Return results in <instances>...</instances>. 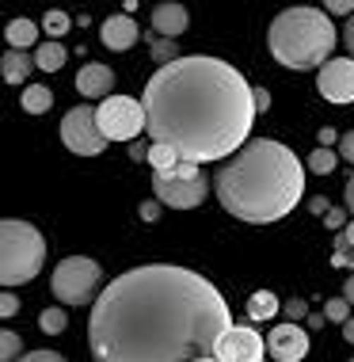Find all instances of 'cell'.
Instances as JSON below:
<instances>
[{"mask_svg": "<svg viewBox=\"0 0 354 362\" xmlns=\"http://www.w3.org/2000/svg\"><path fill=\"white\" fill-rule=\"evenodd\" d=\"M229 328V301L210 279L175 263H145L95 298L88 347L95 362H202Z\"/></svg>", "mask_w": 354, "mask_h": 362, "instance_id": "1", "label": "cell"}, {"mask_svg": "<svg viewBox=\"0 0 354 362\" xmlns=\"http://www.w3.org/2000/svg\"><path fill=\"white\" fill-rule=\"evenodd\" d=\"M145 134L183 164H210L240 153L255 122V88L221 57H179L160 65L141 92Z\"/></svg>", "mask_w": 354, "mask_h": 362, "instance_id": "2", "label": "cell"}, {"mask_svg": "<svg viewBox=\"0 0 354 362\" xmlns=\"http://www.w3.org/2000/svg\"><path fill=\"white\" fill-rule=\"evenodd\" d=\"M218 202L236 221L271 225L282 221L305 194V164L290 145L255 138L213 175Z\"/></svg>", "mask_w": 354, "mask_h": 362, "instance_id": "3", "label": "cell"}, {"mask_svg": "<svg viewBox=\"0 0 354 362\" xmlns=\"http://www.w3.org/2000/svg\"><path fill=\"white\" fill-rule=\"evenodd\" d=\"M336 42H339V35L328 12L324 8H309V4L278 12L267 31V46H271L274 62L297 73L324 69L331 62V54H336Z\"/></svg>", "mask_w": 354, "mask_h": 362, "instance_id": "4", "label": "cell"}, {"mask_svg": "<svg viewBox=\"0 0 354 362\" xmlns=\"http://www.w3.org/2000/svg\"><path fill=\"white\" fill-rule=\"evenodd\" d=\"M46 263V237L31 221L4 218L0 221V282L8 290L38 279Z\"/></svg>", "mask_w": 354, "mask_h": 362, "instance_id": "5", "label": "cell"}, {"mask_svg": "<svg viewBox=\"0 0 354 362\" xmlns=\"http://www.w3.org/2000/svg\"><path fill=\"white\" fill-rule=\"evenodd\" d=\"M100 282H103V267L95 263L92 256H65L61 263L54 267V279H50V290L57 298V305H88L100 298Z\"/></svg>", "mask_w": 354, "mask_h": 362, "instance_id": "6", "label": "cell"}, {"mask_svg": "<svg viewBox=\"0 0 354 362\" xmlns=\"http://www.w3.org/2000/svg\"><path fill=\"white\" fill-rule=\"evenodd\" d=\"M95 122L107 141H137V134L145 130V107L134 95H111L95 107Z\"/></svg>", "mask_w": 354, "mask_h": 362, "instance_id": "7", "label": "cell"}, {"mask_svg": "<svg viewBox=\"0 0 354 362\" xmlns=\"http://www.w3.org/2000/svg\"><path fill=\"white\" fill-rule=\"evenodd\" d=\"M206 191H210V180L199 175H179V172H153V194L160 206L172 210H194L202 206Z\"/></svg>", "mask_w": 354, "mask_h": 362, "instance_id": "8", "label": "cell"}, {"mask_svg": "<svg viewBox=\"0 0 354 362\" xmlns=\"http://www.w3.org/2000/svg\"><path fill=\"white\" fill-rule=\"evenodd\" d=\"M61 141L69 153L76 156H100L107 149V138L95 122V107H73V111L61 119Z\"/></svg>", "mask_w": 354, "mask_h": 362, "instance_id": "9", "label": "cell"}, {"mask_svg": "<svg viewBox=\"0 0 354 362\" xmlns=\"http://www.w3.org/2000/svg\"><path fill=\"white\" fill-rule=\"evenodd\" d=\"M263 355H267V339H259V332L248 325H232L213 351L218 362H263Z\"/></svg>", "mask_w": 354, "mask_h": 362, "instance_id": "10", "label": "cell"}, {"mask_svg": "<svg viewBox=\"0 0 354 362\" xmlns=\"http://www.w3.org/2000/svg\"><path fill=\"white\" fill-rule=\"evenodd\" d=\"M317 92L328 103H354V57H331L317 76Z\"/></svg>", "mask_w": 354, "mask_h": 362, "instance_id": "11", "label": "cell"}, {"mask_svg": "<svg viewBox=\"0 0 354 362\" xmlns=\"http://www.w3.org/2000/svg\"><path fill=\"white\" fill-rule=\"evenodd\" d=\"M267 355L274 362H301L309 355V332L301 325H290V320H282L278 328H271L267 336Z\"/></svg>", "mask_w": 354, "mask_h": 362, "instance_id": "12", "label": "cell"}, {"mask_svg": "<svg viewBox=\"0 0 354 362\" xmlns=\"http://www.w3.org/2000/svg\"><path fill=\"white\" fill-rule=\"evenodd\" d=\"M187 27H191V12H187L183 4H175V0H168V4H156L153 8V35L156 38H179Z\"/></svg>", "mask_w": 354, "mask_h": 362, "instance_id": "13", "label": "cell"}, {"mask_svg": "<svg viewBox=\"0 0 354 362\" xmlns=\"http://www.w3.org/2000/svg\"><path fill=\"white\" fill-rule=\"evenodd\" d=\"M100 38L107 50H130V46H137V38H141V31H137V23L130 16H107L100 23Z\"/></svg>", "mask_w": 354, "mask_h": 362, "instance_id": "14", "label": "cell"}, {"mask_svg": "<svg viewBox=\"0 0 354 362\" xmlns=\"http://www.w3.org/2000/svg\"><path fill=\"white\" fill-rule=\"evenodd\" d=\"M111 88H114V73L100 62H88L76 73V92L88 95V100H111Z\"/></svg>", "mask_w": 354, "mask_h": 362, "instance_id": "15", "label": "cell"}, {"mask_svg": "<svg viewBox=\"0 0 354 362\" xmlns=\"http://www.w3.org/2000/svg\"><path fill=\"white\" fill-rule=\"evenodd\" d=\"M38 27L42 23H35V19H12V23L4 27V38H8V46H12V50H38Z\"/></svg>", "mask_w": 354, "mask_h": 362, "instance_id": "16", "label": "cell"}, {"mask_svg": "<svg viewBox=\"0 0 354 362\" xmlns=\"http://www.w3.org/2000/svg\"><path fill=\"white\" fill-rule=\"evenodd\" d=\"M35 69V54H23V50H8L0 57V76L8 84H27V76Z\"/></svg>", "mask_w": 354, "mask_h": 362, "instance_id": "17", "label": "cell"}, {"mask_svg": "<svg viewBox=\"0 0 354 362\" xmlns=\"http://www.w3.org/2000/svg\"><path fill=\"white\" fill-rule=\"evenodd\" d=\"M65 62H69V50H65L61 42H54V38H46V42L35 50V69H42V73L65 69Z\"/></svg>", "mask_w": 354, "mask_h": 362, "instance_id": "18", "label": "cell"}, {"mask_svg": "<svg viewBox=\"0 0 354 362\" xmlns=\"http://www.w3.org/2000/svg\"><path fill=\"white\" fill-rule=\"evenodd\" d=\"M19 103H23L27 115H46L54 107V92L46 84H27L23 95H19Z\"/></svg>", "mask_w": 354, "mask_h": 362, "instance_id": "19", "label": "cell"}, {"mask_svg": "<svg viewBox=\"0 0 354 362\" xmlns=\"http://www.w3.org/2000/svg\"><path fill=\"white\" fill-rule=\"evenodd\" d=\"M278 309H282V301L274 298L271 290H255L248 298V317L252 320H271V317H278Z\"/></svg>", "mask_w": 354, "mask_h": 362, "instance_id": "20", "label": "cell"}, {"mask_svg": "<svg viewBox=\"0 0 354 362\" xmlns=\"http://www.w3.org/2000/svg\"><path fill=\"white\" fill-rule=\"evenodd\" d=\"M65 325H69L65 305H50V309H42V313H38V332H46V336H61Z\"/></svg>", "mask_w": 354, "mask_h": 362, "instance_id": "21", "label": "cell"}, {"mask_svg": "<svg viewBox=\"0 0 354 362\" xmlns=\"http://www.w3.org/2000/svg\"><path fill=\"white\" fill-rule=\"evenodd\" d=\"M336 164H339V153H336V149H324V145H317V149L309 153V164H305V168L317 172V175H328V172H336Z\"/></svg>", "mask_w": 354, "mask_h": 362, "instance_id": "22", "label": "cell"}, {"mask_svg": "<svg viewBox=\"0 0 354 362\" xmlns=\"http://www.w3.org/2000/svg\"><path fill=\"white\" fill-rule=\"evenodd\" d=\"M149 164H153V172H175L183 160L168 149V145H153V149H149Z\"/></svg>", "mask_w": 354, "mask_h": 362, "instance_id": "23", "label": "cell"}, {"mask_svg": "<svg viewBox=\"0 0 354 362\" xmlns=\"http://www.w3.org/2000/svg\"><path fill=\"white\" fill-rule=\"evenodd\" d=\"M69 27H73V19H69L61 8H54V12H46V16H42V31L50 35V38H61Z\"/></svg>", "mask_w": 354, "mask_h": 362, "instance_id": "24", "label": "cell"}, {"mask_svg": "<svg viewBox=\"0 0 354 362\" xmlns=\"http://www.w3.org/2000/svg\"><path fill=\"white\" fill-rule=\"evenodd\" d=\"M153 62H156V65L179 62V46H175L172 38H156V35H153Z\"/></svg>", "mask_w": 354, "mask_h": 362, "instance_id": "25", "label": "cell"}, {"mask_svg": "<svg viewBox=\"0 0 354 362\" xmlns=\"http://www.w3.org/2000/svg\"><path fill=\"white\" fill-rule=\"evenodd\" d=\"M19 347L23 344H19V336L12 328L0 332V362H19Z\"/></svg>", "mask_w": 354, "mask_h": 362, "instance_id": "26", "label": "cell"}, {"mask_svg": "<svg viewBox=\"0 0 354 362\" xmlns=\"http://www.w3.org/2000/svg\"><path fill=\"white\" fill-rule=\"evenodd\" d=\"M324 317L336 320V325H347V320H350V305H347V298H331L328 305H324Z\"/></svg>", "mask_w": 354, "mask_h": 362, "instance_id": "27", "label": "cell"}, {"mask_svg": "<svg viewBox=\"0 0 354 362\" xmlns=\"http://www.w3.org/2000/svg\"><path fill=\"white\" fill-rule=\"evenodd\" d=\"M305 317H309V305H305L301 298H293L286 305V320H290V325H297V320H305Z\"/></svg>", "mask_w": 354, "mask_h": 362, "instance_id": "28", "label": "cell"}, {"mask_svg": "<svg viewBox=\"0 0 354 362\" xmlns=\"http://www.w3.org/2000/svg\"><path fill=\"white\" fill-rule=\"evenodd\" d=\"M339 156H343L347 164H354V130H347V134L339 138Z\"/></svg>", "mask_w": 354, "mask_h": 362, "instance_id": "29", "label": "cell"}, {"mask_svg": "<svg viewBox=\"0 0 354 362\" xmlns=\"http://www.w3.org/2000/svg\"><path fill=\"white\" fill-rule=\"evenodd\" d=\"M19 362H65L57 351H31V355H23Z\"/></svg>", "mask_w": 354, "mask_h": 362, "instance_id": "30", "label": "cell"}, {"mask_svg": "<svg viewBox=\"0 0 354 362\" xmlns=\"http://www.w3.org/2000/svg\"><path fill=\"white\" fill-rule=\"evenodd\" d=\"M12 313H19V298L16 293H0V317H12Z\"/></svg>", "mask_w": 354, "mask_h": 362, "instance_id": "31", "label": "cell"}, {"mask_svg": "<svg viewBox=\"0 0 354 362\" xmlns=\"http://www.w3.org/2000/svg\"><path fill=\"white\" fill-rule=\"evenodd\" d=\"M324 225H328V229H343V225H347V210H328L324 214Z\"/></svg>", "mask_w": 354, "mask_h": 362, "instance_id": "32", "label": "cell"}, {"mask_svg": "<svg viewBox=\"0 0 354 362\" xmlns=\"http://www.w3.org/2000/svg\"><path fill=\"white\" fill-rule=\"evenodd\" d=\"M324 12H331V16H354V4H350V0H331Z\"/></svg>", "mask_w": 354, "mask_h": 362, "instance_id": "33", "label": "cell"}, {"mask_svg": "<svg viewBox=\"0 0 354 362\" xmlns=\"http://www.w3.org/2000/svg\"><path fill=\"white\" fill-rule=\"evenodd\" d=\"M271 107V92L267 88H255V115H263Z\"/></svg>", "mask_w": 354, "mask_h": 362, "instance_id": "34", "label": "cell"}, {"mask_svg": "<svg viewBox=\"0 0 354 362\" xmlns=\"http://www.w3.org/2000/svg\"><path fill=\"white\" fill-rule=\"evenodd\" d=\"M149 149H153V145L134 141V145H130V160H149Z\"/></svg>", "mask_w": 354, "mask_h": 362, "instance_id": "35", "label": "cell"}, {"mask_svg": "<svg viewBox=\"0 0 354 362\" xmlns=\"http://www.w3.org/2000/svg\"><path fill=\"white\" fill-rule=\"evenodd\" d=\"M160 218V202H145L141 206V221H156Z\"/></svg>", "mask_w": 354, "mask_h": 362, "instance_id": "36", "label": "cell"}, {"mask_svg": "<svg viewBox=\"0 0 354 362\" xmlns=\"http://www.w3.org/2000/svg\"><path fill=\"white\" fill-rule=\"evenodd\" d=\"M309 210H312V214H317V218H320V214H328L331 206H328V199H320V194H317V199L309 202Z\"/></svg>", "mask_w": 354, "mask_h": 362, "instance_id": "37", "label": "cell"}, {"mask_svg": "<svg viewBox=\"0 0 354 362\" xmlns=\"http://www.w3.org/2000/svg\"><path fill=\"white\" fill-rule=\"evenodd\" d=\"M343 298H347V305H354V271L347 275V282H343Z\"/></svg>", "mask_w": 354, "mask_h": 362, "instance_id": "38", "label": "cell"}, {"mask_svg": "<svg viewBox=\"0 0 354 362\" xmlns=\"http://www.w3.org/2000/svg\"><path fill=\"white\" fill-rule=\"evenodd\" d=\"M339 138H343V134H336V130H328V126H324V130H320V145H324V149H328L331 141H339Z\"/></svg>", "mask_w": 354, "mask_h": 362, "instance_id": "39", "label": "cell"}, {"mask_svg": "<svg viewBox=\"0 0 354 362\" xmlns=\"http://www.w3.org/2000/svg\"><path fill=\"white\" fill-rule=\"evenodd\" d=\"M343 42H347V50L354 57V16H350V23H347V31H343Z\"/></svg>", "mask_w": 354, "mask_h": 362, "instance_id": "40", "label": "cell"}, {"mask_svg": "<svg viewBox=\"0 0 354 362\" xmlns=\"http://www.w3.org/2000/svg\"><path fill=\"white\" fill-rule=\"evenodd\" d=\"M339 240H343V244H347V248L354 252V221H350V225H347V229H343V233H339Z\"/></svg>", "mask_w": 354, "mask_h": 362, "instance_id": "41", "label": "cell"}, {"mask_svg": "<svg viewBox=\"0 0 354 362\" xmlns=\"http://www.w3.org/2000/svg\"><path fill=\"white\" fill-rule=\"evenodd\" d=\"M343 199H347V214H354V175H350L347 191H343Z\"/></svg>", "mask_w": 354, "mask_h": 362, "instance_id": "42", "label": "cell"}, {"mask_svg": "<svg viewBox=\"0 0 354 362\" xmlns=\"http://www.w3.org/2000/svg\"><path fill=\"white\" fill-rule=\"evenodd\" d=\"M343 336H347V344H354V317L347 320V325H343Z\"/></svg>", "mask_w": 354, "mask_h": 362, "instance_id": "43", "label": "cell"}, {"mask_svg": "<svg viewBox=\"0 0 354 362\" xmlns=\"http://www.w3.org/2000/svg\"><path fill=\"white\" fill-rule=\"evenodd\" d=\"M202 362H218V358H202Z\"/></svg>", "mask_w": 354, "mask_h": 362, "instance_id": "44", "label": "cell"}, {"mask_svg": "<svg viewBox=\"0 0 354 362\" xmlns=\"http://www.w3.org/2000/svg\"><path fill=\"white\" fill-rule=\"evenodd\" d=\"M350 362H354V358H350Z\"/></svg>", "mask_w": 354, "mask_h": 362, "instance_id": "45", "label": "cell"}]
</instances>
